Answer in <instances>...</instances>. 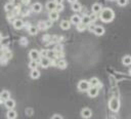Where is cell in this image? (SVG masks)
Instances as JSON below:
<instances>
[{
  "label": "cell",
  "instance_id": "42",
  "mask_svg": "<svg viewBox=\"0 0 131 119\" xmlns=\"http://www.w3.org/2000/svg\"><path fill=\"white\" fill-rule=\"evenodd\" d=\"M45 23H46V27H47V28H49V27L52 26V21H47V22H45Z\"/></svg>",
  "mask_w": 131,
  "mask_h": 119
},
{
  "label": "cell",
  "instance_id": "32",
  "mask_svg": "<svg viewBox=\"0 0 131 119\" xmlns=\"http://www.w3.org/2000/svg\"><path fill=\"white\" fill-rule=\"evenodd\" d=\"M40 55H41V57H47V55H48V50H47V49H42V50L40 51Z\"/></svg>",
  "mask_w": 131,
  "mask_h": 119
},
{
  "label": "cell",
  "instance_id": "46",
  "mask_svg": "<svg viewBox=\"0 0 131 119\" xmlns=\"http://www.w3.org/2000/svg\"><path fill=\"white\" fill-rule=\"evenodd\" d=\"M68 1H69L70 3H72V4H73V3H75V2H77V0H68Z\"/></svg>",
  "mask_w": 131,
  "mask_h": 119
},
{
  "label": "cell",
  "instance_id": "7",
  "mask_svg": "<svg viewBox=\"0 0 131 119\" xmlns=\"http://www.w3.org/2000/svg\"><path fill=\"white\" fill-rule=\"evenodd\" d=\"M12 25H13V28L14 29H21L23 27H24V22L20 19V18H15L14 21H13V23H12Z\"/></svg>",
  "mask_w": 131,
  "mask_h": 119
},
{
  "label": "cell",
  "instance_id": "47",
  "mask_svg": "<svg viewBox=\"0 0 131 119\" xmlns=\"http://www.w3.org/2000/svg\"><path fill=\"white\" fill-rule=\"evenodd\" d=\"M2 38H3V37H2V34H1V33H0V41H1V40H2Z\"/></svg>",
  "mask_w": 131,
  "mask_h": 119
},
{
  "label": "cell",
  "instance_id": "11",
  "mask_svg": "<svg viewBox=\"0 0 131 119\" xmlns=\"http://www.w3.org/2000/svg\"><path fill=\"white\" fill-rule=\"evenodd\" d=\"M97 94H98V88H97V87L91 86V87L88 89V95H89L90 97H95Z\"/></svg>",
  "mask_w": 131,
  "mask_h": 119
},
{
  "label": "cell",
  "instance_id": "44",
  "mask_svg": "<svg viewBox=\"0 0 131 119\" xmlns=\"http://www.w3.org/2000/svg\"><path fill=\"white\" fill-rule=\"evenodd\" d=\"M4 47H5V46H4V45H3V44H2V43H1V42H0V51H2V50H3V48H4Z\"/></svg>",
  "mask_w": 131,
  "mask_h": 119
},
{
  "label": "cell",
  "instance_id": "18",
  "mask_svg": "<svg viewBox=\"0 0 131 119\" xmlns=\"http://www.w3.org/2000/svg\"><path fill=\"white\" fill-rule=\"evenodd\" d=\"M71 23H73V24H75V25H78V24H80L81 23V16L80 15H78V14H74V15H72V17H71V21H70Z\"/></svg>",
  "mask_w": 131,
  "mask_h": 119
},
{
  "label": "cell",
  "instance_id": "45",
  "mask_svg": "<svg viewBox=\"0 0 131 119\" xmlns=\"http://www.w3.org/2000/svg\"><path fill=\"white\" fill-rule=\"evenodd\" d=\"M19 1H20V0H13V4H14V5H17V3H18Z\"/></svg>",
  "mask_w": 131,
  "mask_h": 119
},
{
  "label": "cell",
  "instance_id": "3",
  "mask_svg": "<svg viewBox=\"0 0 131 119\" xmlns=\"http://www.w3.org/2000/svg\"><path fill=\"white\" fill-rule=\"evenodd\" d=\"M108 106H110V109H111L113 112H117V111L119 110V108H120V103H119L118 98L113 97V98L110 101Z\"/></svg>",
  "mask_w": 131,
  "mask_h": 119
},
{
  "label": "cell",
  "instance_id": "40",
  "mask_svg": "<svg viewBox=\"0 0 131 119\" xmlns=\"http://www.w3.org/2000/svg\"><path fill=\"white\" fill-rule=\"evenodd\" d=\"M7 61H8V60H6V58H5L3 55L0 57V64H1V65H5V64L7 63Z\"/></svg>",
  "mask_w": 131,
  "mask_h": 119
},
{
  "label": "cell",
  "instance_id": "26",
  "mask_svg": "<svg viewBox=\"0 0 131 119\" xmlns=\"http://www.w3.org/2000/svg\"><path fill=\"white\" fill-rule=\"evenodd\" d=\"M81 4L80 3H78V2H75V3H73L72 4V9L74 10V11H79V10H81Z\"/></svg>",
  "mask_w": 131,
  "mask_h": 119
},
{
  "label": "cell",
  "instance_id": "41",
  "mask_svg": "<svg viewBox=\"0 0 131 119\" xmlns=\"http://www.w3.org/2000/svg\"><path fill=\"white\" fill-rule=\"evenodd\" d=\"M51 119H62V117H61L59 114H55V115H53V116L51 117Z\"/></svg>",
  "mask_w": 131,
  "mask_h": 119
},
{
  "label": "cell",
  "instance_id": "8",
  "mask_svg": "<svg viewBox=\"0 0 131 119\" xmlns=\"http://www.w3.org/2000/svg\"><path fill=\"white\" fill-rule=\"evenodd\" d=\"M4 105H5V107L8 110H13V108L15 107V102H14V100L9 98V100H7V101L4 102Z\"/></svg>",
  "mask_w": 131,
  "mask_h": 119
},
{
  "label": "cell",
  "instance_id": "36",
  "mask_svg": "<svg viewBox=\"0 0 131 119\" xmlns=\"http://www.w3.org/2000/svg\"><path fill=\"white\" fill-rule=\"evenodd\" d=\"M0 42H1V43H2L4 46H6V45L8 44V42H9V39H8L7 37H5V38H2V40H1Z\"/></svg>",
  "mask_w": 131,
  "mask_h": 119
},
{
  "label": "cell",
  "instance_id": "37",
  "mask_svg": "<svg viewBox=\"0 0 131 119\" xmlns=\"http://www.w3.org/2000/svg\"><path fill=\"white\" fill-rule=\"evenodd\" d=\"M63 9V5L62 4H56V7H55V10L57 11V12H59V11H61Z\"/></svg>",
  "mask_w": 131,
  "mask_h": 119
},
{
  "label": "cell",
  "instance_id": "16",
  "mask_svg": "<svg viewBox=\"0 0 131 119\" xmlns=\"http://www.w3.org/2000/svg\"><path fill=\"white\" fill-rule=\"evenodd\" d=\"M60 28H61L62 30H69V29L71 28V22L63 19L62 22H60Z\"/></svg>",
  "mask_w": 131,
  "mask_h": 119
},
{
  "label": "cell",
  "instance_id": "23",
  "mask_svg": "<svg viewBox=\"0 0 131 119\" xmlns=\"http://www.w3.org/2000/svg\"><path fill=\"white\" fill-rule=\"evenodd\" d=\"M89 83H90V86H93V87H97V86H98V84H99V80H98L97 78L93 77V78H91V79H90Z\"/></svg>",
  "mask_w": 131,
  "mask_h": 119
},
{
  "label": "cell",
  "instance_id": "29",
  "mask_svg": "<svg viewBox=\"0 0 131 119\" xmlns=\"http://www.w3.org/2000/svg\"><path fill=\"white\" fill-rule=\"evenodd\" d=\"M76 28H77V30H78L79 32H83L84 30H86V25H84V24L80 23V24L76 25Z\"/></svg>",
  "mask_w": 131,
  "mask_h": 119
},
{
  "label": "cell",
  "instance_id": "10",
  "mask_svg": "<svg viewBox=\"0 0 131 119\" xmlns=\"http://www.w3.org/2000/svg\"><path fill=\"white\" fill-rule=\"evenodd\" d=\"M50 62L51 60L48 58V57H41V61H40V65L42 68H47L50 66Z\"/></svg>",
  "mask_w": 131,
  "mask_h": 119
},
{
  "label": "cell",
  "instance_id": "5",
  "mask_svg": "<svg viewBox=\"0 0 131 119\" xmlns=\"http://www.w3.org/2000/svg\"><path fill=\"white\" fill-rule=\"evenodd\" d=\"M81 116L83 118H85V119H88V118H90L92 116V112H91V110L89 108H84L81 111Z\"/></svg>",
  "mask_w": 131,
  "mask_h": 119
},
{
  "label": "cell",
  "instance_id": "31",
  "mask_svg": "<svg viewBox=\"0 0 131 119\" xmlns=\"http://www.w3.org/2000/svg\"><path fill=\"white\" fill-rule=\"evenodd\" d=\"M48 58H55V51L54 50H48V55H47Z\"/></svg>",
  "mask_w": 131,
  "mask_h": 119
},
{
  "label": "cell",
  "instance_id": "2",
  "mask_svg": "<svg viewBox=\"0 0 131 119\" xmlns=\"http://www.w3.org/2000/svg\"><path fill=\"white\" fill-rule=\"evenodd\" d=\"M90 83L89 81H86V80H81L79 81L78 83V89L80 91H88V89L90 88Z\"/></svg>",
  "mask_w": 131,
  "mask_h": 119
},
{
  "label": "cell",
  "instance_id": "30",
  "mask_svg": "<svg viewBox=\"0 0 131 119\" xmlns=\"http://www.w3.org/2000/svg\"><path fill=\"white\" fill-rule=\"evenodd\" d=\"M55 52H62V46L60 44H56L54 46V49H53Z\"/></svg>",
  "mask_w": 131,
  "mask_h": 119
},
{
  "label": "cell",
  "instance_id": "22",
  "mask_svg": "<svg viewBox=\"0 0 131 119\" xmlns=\"http://www.w3.org/2000/svg\"><path fill=\"white\" fill-rule=\"evenodd\" d=\"M67 66H68V64H67L66 60L61 58V60L57 61V67H58V68H60V69H64V68H67Z\"/></svg>",
  "mask_w": 131,
  "mask_h": 119
},
{
  "label": "cell",
  "instance_id": "19",
  "mask_svg": "<svg viewBox=\"0 0 131 119\" xmlns=\"http://www.w3.org/2000/svg\"><path fill=\"white\" fill-rule=\"evenodd\" d=\"M81 23L84 24V25H86V26H88V25H90L92 22H91V19H90V16L87 15V14H85V15H83V16L81 17Z\"/></svg>",
  "mask_w": 131,
  "mask_h": 119
},
{
  "label": "cell",
  "instance_id": "33",
  "mask_svg": "<svg viewBox=\"0 0 131 119\" xmlns=\"http://www.w3.org/2000/svg\"><path fill=\"white\" fill-rule=\"evenodd\" d=\"M95 27H96V26H95L93 23H91L90 25H88V28H87V29H88V31H89V32H94Z\"/></svg>",
  "mask_w": 131,
  "mask_h": 119
},
{
  "label": "cell",
  "instance_id": "21",
  "mask_svg": "<svg viewBox=\"0 0 131 119\" xmlns=\"http://www.w3.org/2000/svg\"><path fill=\"white\" fill-rule=\"evenodd\" d=\"M15 7V5L13 4V3H11V2H8V3H6L5 4V6H4V9L7 11V12H11L12 10H13V8Z\"/></svg>",
  "mask_w": 131,
  "mask_h": 119
},
{
  "label": "cell",
  "instance_id": "14",
  "mask_svg": "<svg viewBox=\"0 0 131 119\" xmlns=\"http://www.w3.org/2000/svg\"><path fill=\"white\" fill-rule=\"evenodd\" d=\"M6 117L7 119H15L17 117V113L14 110H8V112L6 113Z\"/></svg>",
  "mask_w": 131,
  "mask_h": 119
},
{
  "label": "cell",
  "instance_id": "34",
  "mask_svg": "<svg viewBox=\"0 0 131 119\" xmlns=\"http://www.w3.org/2000/svg\"><path fill=\"white\" fill-rule=\"evenodd\" d=\"M19 44H20V45H27V44H28L27 38H25V37L20 38V39H19Z\"/></svg>",
  "mask_w": 131,
  "mask_h": 119
},
{
  "label": "cell",
  "instance_id": "17",
  "mask_svg": "<svg viewBox=\"0 0 131 119\" xmlns=\"http://www.w3.org/2000/svg\"><path fill=\"white\" fill-rule=\"evenodd\" d=\"M55 7H56V3L54 1H48L46 3V8L49 10V11H53L55 10Z\"/></svg>",
  "mask_w": 131,
  "mask_h": 119
},
{
  "label": "cell",
  "instance_id": "28",
  "mask_svg": "<svg viewBox=\"0 0 131 119\" xmlns=\"http://www.w3.org/2000/svg\"><path fill=\"white\" fill-rule=\"evenodd\" d=\"M29 67L31 68V70L37 69V67H38V62H37V61H31V62L29 63Z\"/></svg>",
  "mask_w": 131,
  "mask_h": 119
},
{
  "label": "cell",
  "instance_id": "15",
  "mask_svg": "<svg viewBox=\"0 0 131 119\" xmlns=\"http://www.w3.org/2000/svg\"><path fill=\"white\" fill-rule=\"evenodd\" d=\"M58 17H59V14L56 10H53V11L49 12V19L50 21H57Z\"/></svg>",
  "mask_w": 131,
  "mask_h": 119
},
{
  "label": "cell",
  "instance_id": "38",
  "mask_svg": "<svg viewBox=\"0 0 131 119\" xmlns=\"http://www.w3.org/2000/svg\"><path fill=\"white\" fill-rule=\"evenodd\" d=\"M89 16H90V19H91V22H95V21H96V18H97V15H96V13H91Z\"/></svg>",
  "mask_w": 131,
  "mask_h": 119
},
{
  "label": "cell",
  "instance_id": "12",
  "mask_svg": "<svg viewBox=\"0 0 131 119\" xmlns=\"http://www.w3.org/2000/svg\"><path fill=\"white\" fill-rule=\"evenodd\" d=\"M93 33H94L95 35H97V36H101V35L104 34V28H103L102 26H96Z\"/></svg>",
  "mask_w": 131,
  "mask_h": 119
},
{
  "label": "cell",
  "instance_id": "9",
  "mask_svg": "<svg viewBox=\"0 0 131 119\" xmlns=\"http://www.w3.org/2000/svg\"><path fill=\"white\" fill-rule=\"evenodd\" d=\"M91 10H92L93 13H96V14L97 13H100L101 10H102V6L99 3H94L92 5V7H91Z\"/></svg>",
  "mask_w": 131,
  "mask_h": 119
},
{
  "label": "cell",
  "instance_id": "49",
  "mask_svg": "<svg viewBox=\"0 0 131 119\" xmlns=\"http://www.w3.org/2000/svg\"><path fill=\"white\" fill-rule=\"evenodd\" d=\"M110 1H113V0H110Z\"/></svg>",
  "mask_w": 131,
  "mask_h": 119
},
{
  "label": "cell",
  "instance_id": "39",
  "mask_svg": "<svg viewBox=\"0 0 131 119\" xmlns=\"http://www.w3.org/2000/svg\"><path fill=\"white\" fill-rule=\"evenodd\" d=\"M50 40H51V36H50V35H44V36H43V41H48V42H50Z\"/></svg>",
  "mask_w": 131,
  "mask_h": 119
},
{
  "label": "cell",
  "instance_id": "4",
  "mask_svg": "<svg viewBox=\"0 0 131 119\" xmlns=\"http://www.w3.org/2000/svg\"><path fill=\"white\" fill-rule=\"evenodd\" d=\"M29 56L31 58V61H38L40 58V51H38L37 49H32L29 53Z\"/></svg>",
  "mask_w": 131,
  "mask_h": 119
},
{
  "label": "cell",
  "instance_id": "27",
  "mask_svg": "<svg viewBox=\"0 0 131 119\" xmlns=\"http://www.w3.org/2000/svg\"><path fill=\"white\" fill-rule=\"evenodd\" d=\"M37 28H38V30H45V29H47V27H46V23H45L44 21L39 22Z\"/></svg>",
  "mask_w": 131,
  "mask_h": 119
},
{
  "label": "cell",
  "instance_id": "25",
  "mask_svg": "<svg viewBox=\"0 0 131 119\" xmlns=\"http://www.w3.org/2000/svg\"><path fill=\"white\" fill-rule=\"evenodd\" d=\"M28 31H29V33H30L31 35H36V34L38 33V28L35 27V26H31V27L28 29Z\"/></svg>",
  "mask_w": 131,
  "mask_h": 119
},
{
  "label": "cell",
  "instance_id": "43",
  "mask_svg": "<svg viewBox=\"0 0 131 119\" xmlns=\"http://www.w3.org/2000/svg\"><path fill=\"white\" fill-rule=\"evenodd\" d=\"M53 1H54L56 4H62V1H63V0H53Z\"/></svg>",
  "mask_w": 131,
  "mask_h": 119
},
{
  "label": "cell",
  "instance_id": "24",
  "mask_svg": "<svg viewBox=\"0 0 131 119\" xmlns=\"http://www.w3.org/2000/svg\"><path fill=\"white\" fill-rule=\"evenodd\" d=\"M122 62H123V64H124L125 66L131 65V56H130V55H125V56L123 57Z\"/></svg>",
  "mask_w": 131,
  "mask_h": 119
},
{
  "label": "cell",
  "instance_id": "48",
  "mask_svg": "<svg viewBox=\"0 0 131 119\" xmlns=\"http://www.w3.org/2000/svg\"><path fill=\"white\" fill-rule=\"evenodd\" d=\"M129 75H131V68L129 69Z\"/></svg>",
  "mask_w": 131,
  "mask_h": 119
},
{
  "label": "cell",
  "instance_id": "35",
  "mask_svg": "<svg viewBox=\"0 0 131 119\" xmlns=\"http://www.w3.org/2000/svg\"><path fill=\"white\" fill-rule=\"evenodd\" d=\"M127 1L128 0H117V3L120 5V6H125L127 4Z\"/></svg>",
  "mask_w": 131,
  "mask_h": 119
},
{
  "label": "cell",
  "instance_id": "1",
  "mask_svg": "<svg viewBox=\"0 0 131 119\" xmlns=\"http://www.w3.org/2000/svg\"><path fill=\"white\" fill-rule=\"evenodd\" d=\"M114 16H115L114 11H113V9H111V8H104V9H102L101 12L99 13V18H100L102 22H104V23H110V22H112V21L114 19Z\"/></svg>",
  "mask_w": 131,
  "mask_h": 119
},
{
  "label": "cell",
  "instance_id": "6",
  "mask_svg": "<svg viewBox=\"0 0 131 119\" xmlns=\"http://www.w3.org/2000/svg\"><path fill=\"white\" fill-rule=\"evenodd\" d=\"M10 98V92L8 91V90H2L1 92H0V100L1 101H3V102H5V101H7V100H9Z\"/></svg>",
  "mask_w": 131,
  "mask_h": 119
},
{
  "label": "cell",
  "instance_id": "13",
  "mask_svg": "<svg viewBox=\"0 0 131 119\" xmlns=\"http://www.w3.org/2000/svg\"><path fill=\"white\" fill-rule=\"evenodd\" d=\"M32 10H33L34 12H36V13L41 12V10H42V5H41L39 2L34 3V4L32 5Z\"/></svg>",
  "mask_w": 131,
  "mask_h": 119
},
{
  "label": "cell",
  "instance_id": "20",
  "mask_svg": "<svg viewBox=\"0 0 131 119\" xmlns=\"http://www.w3.org/2000/svg\"><path fill=\"white\" fill-rule=\"evenodd\" d=\"M30 76L32 79H38L40 77V72L38 69H35V70H32L31 73H30Z\"/></svg>",
  "mask_w": 131,
  "mask_h": 119
}]
</instances>
